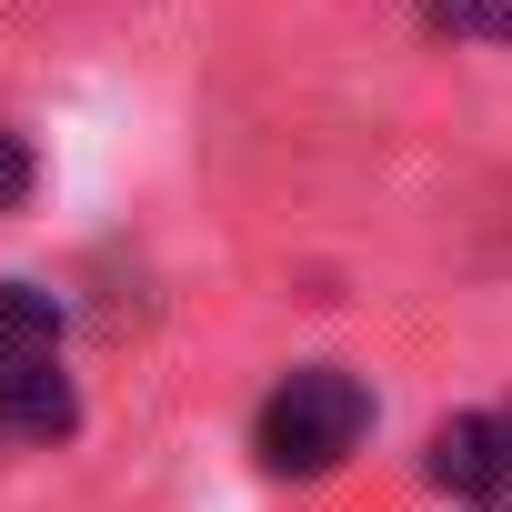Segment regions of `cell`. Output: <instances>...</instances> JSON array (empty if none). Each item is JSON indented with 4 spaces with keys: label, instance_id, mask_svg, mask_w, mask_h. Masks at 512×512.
<instances>
[{
    "label": "cell",
    "instance_id": "3",
    "mask_svg": "<svg viewBox=\"0 0 512 512\" xmlns=\"http://www.w3.org/2000/svg\"><path fill=\"white\" fill-rule=\"evenodd\" d=\"M31 362H61V302L31 282H0V372H31Z\"/></svg>",
    "mask_w": 512,
    "mask_h": 512
},
{
    "label": "cell",
    "instance_id": "1",
    "mask_svg": "<svg viewBox=\"0 0 512 512\" xmlns=\"http://www.w3.org/2000/svg\"><path fill=\"white\" fill-rule=\"evenodd\" d=\"M362 432H372V392L352 372H332V362H302L292 382H272L262 412H251V452H262V472H282V482L342 472L362 452Z\"/></svg>",
    "mask_w": 512,
    "mask_h": 512
},
{
    "label": "cell",
    "instance_id": "5",
    "mask_svg": "<svg viewBox=\"0 0 512 512\" xmlns=\"http://www.w3.org/2000/svg\"><path fill=\"white\" fill-rule=\"evenodd\" d=\"M21 191H31V151L21 131H0V211H21Z\"/></svg>",
    "mask_w": 512,
    "mask_h": 512
},
{
    "label": "cell",
    "instance_id": "2",
    "mask_svg": "<svg viewBox=\"0 0 512 512\" xmlns=\"http://www.w3.org/2000/svg\"><path fill=\"white\" fill-rule=\"evenodd\" d=\"M432 482H442L462 512H512V402L452 412V422L432 432Z\"/></svg>",
    "mask_w": 512,
    "mask_h": 512
},
{
    "label": "cell",
    "instance_id": "4",
    "mask_svg": "<svg viewBox=\"0 0 512 512\" xmlns=\"http://www.w3.org/2000/svg\"><path fill=\"white\" fill-rule=\"evenodd\" d=\"M422 21L452 41H512V0H422Z\"/></svg>",
    "mask_w": 512,
    "mask_h": 512
}]
</instances>
